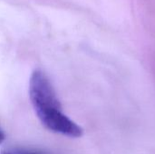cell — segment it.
I'll return each instance as SVG.
<instances>
[{
  "instance_id": "obj_1",
  "label": "cell",
  "mask_w": 155,
  "mask_h": 154,
  "mask_svg": "<svg viewBox=\"0 0 155 154\" xmlns=\"http://www.w3.org/2000/svg\"><path fill=\"white\" fill-rule=\"evenodd\" d=\"M29 97L38 119L47 130L72 138L83 135L82 128L63 113L50 80L40 70L34 71L30 77Z\"/></svg>"
},
{
  "instance_id": "obj_2",
  "label": "cell",
  "mask_w": 155,
  "mask_h": 154,
  "mask_svg": "<svg viewBox=\"0 0 155 154\" xmlns=\"http://www.w3.org/2000/svg\"><path fill=\"white\" fill-rule=\"evenodd\" d=\"M0 154H42L37 152H33V151H27V150H23V149H10L2 152Z\"/></svg>"
},
{
  "instance_id": "obj_3",
  "label": "cell",
  "mask_w": 155,
  "mask_h": 154,
  "mask_svg": "<svg viewBox=\"0 0 155 154\" xmlns=\"http://www.w3.org/2000/svg\"><path fill=\"white\" fill-rule=\"evenodd\" d=\"M5 141V134L3 133V132L0 130V144Z\"/></svg>"
}]
</instances>
